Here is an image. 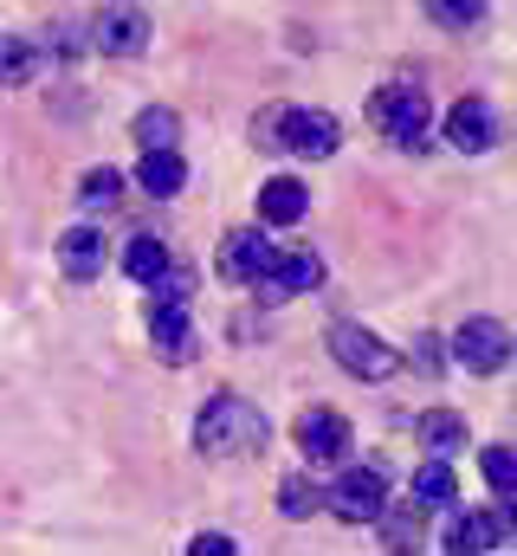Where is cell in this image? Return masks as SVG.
Instances as JSON below:
<instances>
[{
  "instance_id": "cell-1",
  "label": "cell",
  "mask_w": 517,
  "mask_h": 556,
  "mask_svg": "<svg viewBox=\"0 0 517 556\" xmlns=\"http://www.w3.org/2000/svg\"><path fill=\"white\" fill-rule=\"evenodd\" d=\"M265 446V415H258L247 395H214L201 415H194V453L207 459H240Z\"/></svg>"
},
{
  "instance_id": "cell-2",
  "label": "cell",
  "mask_w": 517,
  "mask_h": 556,
  "mask_svg": "<svg viewBox=\"0 0 517 556\" xmlns=\"http://www.w3.org/2000/svg\"><path fill=\"white\" fill-rule=\"evenodd\" d=\"M369 124H376L394 149H407V155H420V149L433 142V111H427V91H420L414 78H394V85H382V91L369 98Z\"/></svg>"
},
{
  "instance_id": "cell-3",
  "label": "cell",
  "mask_w": 517,
  "mask_h": 556,
  "mask_svg": "<svg viewBox=\"0 0 517 556\" xmlns=\"http://www.w3.org/2000/svg\"><path fill=\"white\" fill-rule=\"evenodd\" d=\"M330 356L350 369V376H363V382H388L394 369H401V350H388L376 330H363V324H330Z\"/></svg>"
},
{
  "instance_id": "cell-4",
  "label": "cell",
  "mask_w": 517,
  "mask_h": 556,
  "mask_svg": "<svg viewBox=\"0 0 517 556\" xmlns=\"http://www.w3.org/2000/svg\"><path fill=\"white\" fill-rule=\"evenodd\" d=\"M324 505L343 518V525H376L388 505V472L382 466H350L330 492H324Z\"/></svg>"
},
{
  "instance_id": "cell-5",
  "label": "cell",
  "mask_w": 517,
  "mask_h": 556,
  "mask_svg": "<svg viewBox=\"0 0 517 556\" xmlns=\"http://www.w3.org/2000/svg\"><path fill=\"white\" fill-rule=\"evenodd\" d=\"M453 356H459V369H472V376H499V369L512 363V330H505L499 317H466V324L453 330Z\"/></svg>"
},
{
  "instance_id": "cell-6",
  "label": "cell",
  "mask_w": 517,
  "mask_h": 556,
  "mask_svg": "<svg viewBox=\"0 0 517 556\" xmlns=\"http://www.w3.org/2000/svg\"><path fill=\"white\" fill-rule=\"evenodd\" d=\"M499 544H512V505H479L446 518V556H486Z\"/></svg>"
},
{
  "instance_id": "cell-7",
  "label": "cell",
  "mask_w": 517,
  "mask_h": 556,
  "mask_svg": "<svg viewBox=\"0 0 517 556\" xmlns=\"http://www.w3.org/2000/svg\"><path fill=\"white\" fill-rule=\"evenodd\" d=\"M337 142H343V124H337L330 111H298V104H285V124H278V149H291V155H311V162H324V155H337Z\"/></svg>"
},
{
  "instance_id": "cell-8",
  "label": "cell",
  "mask_w": 517,
  "mask_h": 556,
  "mask_svg": "<svg viewBox=\"0 0 517 556\" xmlns=\"http://www.w3.org/2000/svg\"><path fill=\"white\" fill-rule=\"evenodd\" d=\"M324 285V260L317 253H272V273L258 278V304H285V298H298V291H317Z\"/></svg>"
},
{
  "instance_id": "cell-9",
  "label": "cell",
  "mask_w": 517,
  "mask_h": 556,
  "mask_svg": "<svg viewBox=\"0 0 517 556\" xmlns=\"http://www.w3.org/2000/svg\"><path fill=\"white\" fill-rule=\"evenodd\" d=\"M220 278L227 285H258V278L272 273V240L258 233V227H234L227 240H220Z\"/></svg>"
},
{
  "instance_id": "cell-10",
  "label": "cell",
  "mask_w": 517,
  "mask_h": 556,
  "mask_svg": "<svg viewBox=\"0 0 517 556\" xmlns=\"http://www.w3.org/2000/svg\"><path fill=\"white\" fill-rule=\"evenodd\" d=\"M91 39H98L104 59H136L149 46V13L142 7H104L98 26H91Z\"/></svg>"
},
{
  "instance_id": "cell-11",
  "label": "cell",
  "mask_w": 517,
  "mask_h": 556,
  "mask_svg": "<svg viewBox=\"0 0 517 556\" xmlns=\"http://www.w3.org/2000/svg\"><path fill=\"white\" fill-rule=\"evenodd\" d=\"M446 142H453L459 155L492 149V142H499V111H492L486 98H459V104L446 111Z\"/></svg>"
},
{
  "instance_id": "cell-12",
  "label": "cell",
  "mask_w": 517,
  "mask_h": 556,
  "mask_svg": "<svg viewBox=\"0 0 517 556\" xmlns=\"http://www.w3.org/2000/svg\"><path fill=\"white\" fill-rule=\"evenodd\" d=\"M298 446H304V459H343L350 453V420L337 408H304L298 415Z\"/></svg>"
},
{
  "instance_id": "cell-13",
  "label": "cell",
  "mask_w": 517,
  "mask_h": 556,
  "mask_svg": "<svg viewBox=\"0 0 517 556\" xmlns=\"http://www.w3.org/2000/svg\"><path fill=\"white\" fill-rule=\"evenodd\" d=\"M311 214V188L298 181V175H272L265 188H258V220L265 227H298Z\"/></svg>"
},
{
  "instance_id": "cell-14",
  "label": "cell",
  "mask_w": 517,
  "mask_h": 556,
  "mask_svg": "<svg viewBox=\"0 0 517 556\" xmlns=\"http://www.w3.org/2000/svg\"><path fill=\"white\" fill-rule=\"evenodd\" d=\"M149 337L168 363H194V324H188V304H149Z\"/></svg>"
},
{
  "instance_id": "cell-15",
  "label": "cell",
  "mask_w": 517,
  "mask_h": 556,
  "mask_svg": "<svg viewBox=\"0 0 517 556\" xmlns=\"http://www.w3.org/2000/svg\"><path fill=\"white\" fill-rule=\"evenodd\" d=\"M376 531H382V551L388 556H420V551H427V511H420L414 498H407V505H382Z\"/></svg>"
},
{
  "instance_id": "cell-16",
  "label": "cell",
  "mask_w": 517,
  "mask_h": 556,
  "mask_svg": "<svg viewBox=\"0 0 517 556\" xmlns=\"http://www.w3.org/2000/svg\"><path fill=\"white\" fill-rule=\"evenodd\" d=\"M59 266L65 278H78V285H91V278L104 273V233L91 227V220H78L65 240H59Z\"/></svg>"
},
{
  "instance_id": "cell-17",
  "label": "cell",
  "mask_w": 517,
  "mask_h": 556,
  "mask_svg": "<svg viewBox=\"0 0 517 556\" xmlns=\"http://www.w3.org/2000/svg\"><path fill=\"white\" fill-rule=\"evenodd\" d=\"M136 181H142V194H155V201H168V194H181V188H188V162H181L175 149H162V155H142V168H136Z\"/></svg>"
},
{
  "instance_id": "cell-18",
  "label": "cell",
  "mask_w": 517,
  "mask_h": 556,
  "mask_svg": "<svg viewBox=\"0 0 517 556\" xmlns=\"http://www.w3.org/2000/svg\"><path fill=\"white\" fill-rule=\"evenodd\" d=\"M459 498V479H453V466L446 459H427L420 472H414V505L420 511H446Z\"/></svg>"
},
{
  "instance_id": "cell-19",
  "label": "cell",
  "mask_w": 517,
  "mask_h": 556,
  "mask_svg": "<svg viewBox=\"0 0 517 556\" xmlns=\"http://www.w3.org/2000/svg\"><path fill=\"white\" fill-rule=\"evenodd\" d=\"M168 266H175V253H168L155 233H136V240L124 247V273L136 278V285H155V278L168 273Z\"/></svg>"
},
{
  "instance_id": "cell-20",
  "label": "cell",
  "mask_w": 517,
  "mask_h": 556,
  "mask_svg": "<svg viewBox=\"0 0 517 556\" xmlns=\"http://www.w3.org/2000/svg\"><path fill=\"white\" fill-rule=\"evenodd\" d=\"M414 433L433 446V459H440V453H453V446H466V420L453 415V408H427V415L414 420Z\"/></svg>"
},
{
  "instance_id": "cell-21",
  "label": "cell",
  "mask_w": 517,
  "mask_h": 556,
  "mask_svg": "<svg viewBox=\"0 0 517 556\" xmlns=\"http://www.w3.org/2000/svg\"><path fill=\"white\" fill-rule=\"evenodd\" d=\"M136 142H142V155H162V149H175V111L149 104V111L136 117Z\"/></svg>"
},
{
  "instance_id": "cell-22",
  "label": "cell",
  "mask_w": 517,
  "mask_h": 556,
  "mask_svg": "<svg viewBox=\"0 0 517 556\" xmlns=\"http://www.w3.org/2000/svg\"><path fill=\"white\" fill-rule=\"evenodd\" d=\"M117 194H124V175H111V168H98V175H85V181H78V214H98V207H117Z\"/></svg>"
},
{
  "instance_id": "cell-23",
  "label": "cell",
  "mask_w": 517,
  "mask_h": 556,
  "mask_svg": "<svg viewBox=\"0 0 517 556\" xmlns=\"http://www.w3.org/2000/svg\"><path fill=\"white\" fill-rule=\"evenodd\" d=\"M278 505H285L291 518H311V511L324 505V492H317V479H311V472H291V479L278 485Z\"/></svg>"
},
{
  "instance_id": "cell-24",
  "label": "cell",
  "mask_w": 517,
  "mask_h": 556,
  "mask_svg": "<svg viewBox=\"0 0 517 556\" xmlns=\"http://www.w3.org/2000/svg\"><path fill=\"white\" fill-rule=\"evenodd\" d=\"M33 72H39L33 39H0V85H26Z\"/></svg>"
},
{
  "instance_id": "cell-25",
  "label": "cell",
  "mask_w": 517,
  "mask_h": 556,
  "mask_svg": "<svg viewBox=\"0 0 517 556\" xmlns=\"http://www.w3.org/2000/svg\"><path fill=\"white\" fill-rule=\"evenodd\" d=\"M479 466H486V485H492V492H499V505H505V498H512V485H517V453H512V446H486V459H479Z\"/></svg>"
},
{
  "instance_id": "cell-26",
  "label": "cell",
  "mask_w": 517,
  "mask_h": 556,
  "mask_svg": "<svg viewBox=\"0 0 517 556\" xmlns=\"http://www.w3.org/2000/svg\"><path fill=\"white\" fill-rule=\"evenodd\" d=\"M479 13H486L479 0H440V7H433V20H440V26H472Z\"/></svg>"
},
{
  "instance_id": "cell-27",
  "label": "cell",
  "mask_w": 517,
  "mask_h": 556,
  "mask_svg": "<svg viewBox=\"0 0 517 556\" xmlns=\"http://www.w3.org/2000/svg\"><path fill=\"white\" fill-rule=\"evenodd\" d=\"M188 556H240V551H234V538H220V531H201V538L188 544Z\"/></svg>"
}]
</instances>
